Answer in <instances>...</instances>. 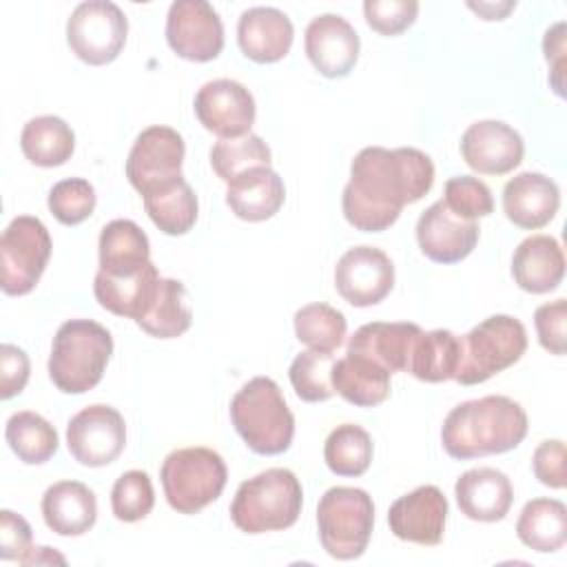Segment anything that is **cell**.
I'll return each mask as SVG.
<instances>
[{"label":"cell","mask_w":567,"mask_h":567,"mask_svg":"<svg viewBox=\"0 0 567 567\" xmlns=\"http://www.w3.org/2000/svg\"><path fill=\"white\" fill-rule=\"evenodd\" d=\"M434 184V164L419 148L365 146L350 164L341 195L346 221L361 233L388 230L403 206L419 202Z\"/></svg>","instance_id":"cell-1"},{"label":"cell","mask_w":567,"mask_h":567,"mask_svg":"<svg viewBox=\"0 0 567 567\" xmlns=\"http://www.w3.org/2000/svg\"><path fill=\"white\" fill-rule=\"evenodd\" d=\"M527 427L520 403L503 394H487L450 410L441 427V443L452 458L470 461L518 447Z\"/></svg>","instance_id":"cell-2"},{"label":"cell","mask_w":567,"mask_h":567,"mask_svg":"<svg viewBox=\"0 0 567 567\" xmlns=\"http://www.w3.org/2000/svg\"><path fill=\"white\" fill-rule=\"evenodd\" d=\"M111 354L113 337L102 323L69 319L53 337L49 379L64 394H84L102 381Z\"/></svg>","instance_id":"cell-3"},{"label":"cell","mask_w":567,"mask_h":567,"mask_svg":"<svg viewBox=\"0 0 567 567\" xmlns=\"http://www.w3.org/2000/svg\"><path fill=\"white\" fill-rule=\"evenodd\" d=\"M230 421L241 441L261 456L284 454L295 436V416L270 377H255L237 390Z\"/></svg>","instance_id":"cell-4"},{"label":"cell","mask_w":567,"mask_h":567,"mask_svg":"<svg viewBox=\"0 0 567 567\" xmlns=\"http://www.w3.org/2000/svg\"><path fill=\"white\" fill-rule=\"evenodd\" d=\"M303 505L299 478L286 467H270L244 481L230 503V520L244 534L288 529Z\"/></svg>","instance_id":"cell-5"},{"label":"cell","mask_w":567,"mask_h":567,"mask_svg":"<svg viewBox=\"0 0 567 567\" xmlns=\"http://www.w3.org/2000/svg\"><path fill=\"white\" fill-rule=\"evenodd\" d=\"M527 350L525 326L509 315H492L458 337V368L454 381L478 385L514 365Z\"/></svg>","instance_id":"cell-6"},{"label":"cell","mask_w":567,"mask_h":567,"mask_svg":"<svg viewBox=\"0 0 567 567\" xmlns=\"http://www.w3.org/2000/svg\"><path fill=\"white\" fill-rule=\"evenodd\" d=\"M159 481L168 505L177 514H197L221 496L228 470L210 447H182L162 461Z\"/></svg>","instance_id":"cell-7"},{"label":"cell","mask_w":567,"mask_h":567,"mask_svg":"<svg viewBox=\"0 0 567 567\" xmlns=\"http://www.w3.org/2000/svg\"><path fill=\"white\" fill-rule=\"evenodd\" d=\"M319 540L337 560L359 558L372 536L374 503L361 487H330L317 505Z\"/></svg>","instance_id":"cell-8"},{"label":"cell","mask_w":567,"mask_h":567,"mask_svg":"<svg viewBox=\"0 0 567 567\" xmlns=\"http://www.w3.org/2000/svg\"><path fill=\"white\" fill-rule=\"evenodd\" d=\"M51 257V235L31 215L9 221L0 237V288L9 297L29 295Z\"/></svg>","instance_id":"cell-9"},{"label":"cell","mask_w":567,"mask_h":567,"mask_svg":"<svg viewBox=\"0 0 567 567\" xmlns=\"http://www.w3.org/2000/svg\"><path fill=\"white\" fill-rule=\"evenodd\" d=\"M128 33V20L124 11L109 0H89L73 9L66 20V42L75 58L91 66H104L113 62Z\"/></svg>","instance_id":"cell-10"},{"label":"cell","mask_w":567,"mask_h":567,"mask_svg":"<svg viewBox=\"0 0 567 567\" xmlns=\"http://www.w3.org/2000/svg\"><path fill=\"white\" fill-rule=\"evenodd\" d=\"M184 140L175 128L162 124L144 128L126 157V177L131 186L144 197L175 184L184 177Z\"/></svg>","instance_id":"cell-11"},{"label":"cell","mask_w":567,"mask_h":567,"mask_svg":"<svg viewBox=\"0 0 567 567\" xmlns=\"http://www.w3.org/2000/svg\"><path fill=\"white\" fill-rule=\"evenodd\" d=\"M124 445L126 423L111 405H89L71 416L66 425V447L80 465L104 467L124 452Z\"/></svg>","instance_id":"cell-12"},{"label":"cell","mask_w":567,"mask_h":567,"mask_svg":"<svg viewBox=\"0 0 567 567\" xmlns=\"http://www.w3.org/2000/svg\"><path fill=\"white\" fill-rule=\"evenodd\" d=\"M166 42L184 60L210 62L224 49V24L206 0H175L166 16Z\"/></svg>","instance_id":"cell-13"},{"label":"cell","mask_w":567,"mask_h":567,"mask_svg":"<svg viewBox=\"0 0 567 567\" xmlns=\"http://www.w3.org/2000/svg\"><path fill=\"white\" fill-rule=\"evenodd\" d=\"M392 286L394 264L381 248L354 246L334 266V288L354 308L377 306L390 295Z\"/></svg>","instance_id":"cell-14"},{"label":"cell","mask_w":567,"mask_h":567,"mask_svg":"<svg viewBox=\"0 0 567 567\" xmlns=\"http://www.w3.org/2000/svg\"><path fill=\"white\" fill-rule=\"evenodd\" d=\"M195 115L206 131L219 140H230L250 133L257 106L252 93L241 82L219 78L197 91Z\"/></svg>","instance_id":"cell-15"},{"label":"cell","mask_w":567,"mask_h":567,"mask_svg":"<svg viewBox=\"0 0 567 567\" xmlns=\"http://www.w3.org/2000/svg\"><path fill=\"white\" fill-rule=\"evenodd\" d=\"M447 498L436 485H419L399 496L388 509L390 532L405 543L434 547L443 540Z\"/></svg>","instance_id":"cell-16"},{"label":"cell","mask_w":567,"mask_h":567,"mask_svg":"<svg viewBox=\"0 0 567 567\" xmlns=\"http://www.w3.org/2000/svg\"><path fill=\"white\" fill-rule=\"evenodd\" d=\"M465 164L481 175H505L514 171L525 155V142L518 131L501 120H481L465 128L461 137Z\"/></svg>","instance_id":"cell-17"},{"label":"cell","mask_w":567,"mask_h":567,"mask_svg":"<svg viewBox=\"0 0 567 567\" xmlns=\"http://www.w3.org/2000/svg\"><path fill=\"white\" fill-rule=\"evenodd\" d=\"M478 235V224L454 215L443 199L427 206L416 221L419 248L436 264L463 261L476 248Z\"/></svg>","instance_id":"cell-18"},{"label":"cell","mask_w":567,"mask_h":567,"mask_svg":"<svg viewBox=\"0 0 567 567\" xmlns=\"http://www.w3.org/2000/svg\"><path fill=\"white\" fill-rule=\"evenodd\" d=\"M303 49L310 60V64L330 80L346 78L357 60H359V35L354 27L337 16V13H323L310 20L306 27Z\"/></svg>","instance_id":"cell-19"},{"label":"cell","mask_w":567,"mask_h":567,"mask_svg":"<svg viewBox=\"0 0 567 567\" xmlns=\"http://www.w3.org/2000/svg\"><path fill=\"white\" fill-rule=\"evenodd\" d=\"M560 208L558 184L536 171H525L514 175L503 188V210L505 217L523 228L538 230L547 226Z\"/></svg>","instance_id":"cell-20"},{"label":"cell","mask_w":567,"mask_h":567,"mask_svg":"<svg viewBox=\"0 0 567 567\" xmlns=\"http://www.w3.org/2000/svg\"><path fill=\"white\" fill-rule=\"evenodd\" d=\"M295 40L290 18L275 7H250L239 16L237 42L257 64H272L288 55Z\"/></svg>","instance_id":"cell-21"},{"label":"cell","mask_w":567,"mask_h":567,"mask_svg":"<svg viewBox=\"0 0 567 567\" xmlns=\"http://www.w3.org/2000/svg\"><path fill=\"white\" fill-rule=\"evenodd\" d=\"M454 496L461 514L478 523H496L509 514L514 489L509 478L494 467H474L456 478Z\"/></svg>","instance_id":"cell-22"},{"label":"cell","mask_w":567,"mask_h":567,"mask_svg":"<svg viewBox=\"0 0 567 567\" xmlns=\"http://www.w3.org/2000/svg\"><path fill=\"white\" fill-rule=\"evenodd\" d=\"M421 328L410 321H372L361 326L348 341L350 354H361L392 372H408L410 352Z\"/></svg>","instance_id":"cell-23"},{"label":"cell","mask_w":567,"mask_h":567,"mask_svg":"<svg viewBox=\"0 0 567 567\" xmlns=\"http://www.w3.org/2000/svg\"><path fill=\"white\" fill-rule=\"evenodd\" d=\"M512 277L520 290L545 295L565 277V255L551 235H532L518 244L512 257Z\"/></svg>","instance_id":"cell-24"},{"label":"cell","mask_w":567,"mask_h":567,"mask_svg":"<svg viewBox=\"0 0 567 567\" xmlns=\"http://www.w3.org/2000/svg\"><path fill=\"white\" fill-rule=\"evenodd\" d=\"M42 518L58 536H82L97 518V501L80 481H58L42 496Z\"/></svg>","instance_id":"cell-25"},{"label":"cell","mask_w":567,"mask_h":567,"mask_svg":"<svg viewBox=\"0 0 567 567\" xmlns=\"http://www.w3.org/2000/svg\"><path fill=\"white\" fill-rule=\"evenodd\" d=\"M286 199L284 179L270 168L259 166L228 182L226 204L244 221H266L279 213Z\"/></svg>","instance_id":"cell-26"},{"label":"cell","mask_w":567,"mask_h":567,"mask_svg":"<svg viewBox=\"0 0 567 567\" xmlns=\"http://www.w3.org/2000/svg\"><path fill=\"white\" fill-rule=\"evenodd\" d=\"M100 270L111 277H128L151 264V244L146 233L131 219L109 221L97 241Z\"/></svg>","instance_id":"cell-27"},{"label":"cell","mask_w":567,"mask_h":567,"mask_svg":"<svg viewBox=\"0 0 567 567\" xmlns=\"http://www.w3.org/2000/svg\"><path fill=\"white\" fill-rule=\"evenodd\" d=\"M332 388L357 408H374L390 396V372L368 357L346 352L332 365Z\"/></svg>","instance_id":"cell-28"},{"label":"cell","mask_w":567,"mask_h":567,"mask_svg":"<svg viewBox=\"0 0 567 567\" xmlns=\"http://www.w3.org/2000/svg\"><path fill=\"white\" fill-rule=\"evenodd\" d=\"M157 281L159 272L153 261L144 270L128 277H111L97 270L93 279V295L104 310L137 321L151 303Z\"/></svg>","instance_id":"cell-29"},{"label":"cell","mask_w":567,"mask_h":567,"mask_svg":"<svg viewBox=\"0 0 567 567\" xmlns=\"http://www.w3.org/2000/svg\"><path fill=\"white\" fill-rule=\"evenodd\" d=\"M190 321L193 308L186 286L179 279L159 277L151 303L135 323L155 339H175L190 328Z\"/></svg>","instance_id":"cell-30"},{"label":"cell","mask_w":567,"mask_h":567,"mask_svg":"<svg viewBox=\"0 0 567 567\" xmlns=\"http://www.w3.org/2000/svg\"><path fill=\"white\" fill-rule=\"evenodd\" d=\"M518 540L538 551H558L567 540V507L556 498H532L516 520Z\"/></svg>","instance_id":"cell-31"},{"label":"cell","mask_w":567,"mask_h":567,"mask_svg":"<svg viewBox=\"0 0 567 567\" xmlns=\"http://www.w3.org/2000/svg\"><path fill=\"white\" fill-rule=\"evenodd\" d=\"M20 148L35 166H62L75 151V133L62 117L40 115L24 124L20 133Z\"/></svg>","instance_id":"cell-32"},{"label":"cell","mask_w":567,"mask_h":567,"mask_svg":"<svg viewBox=\"0 0 567 567\" xmlns=\"http://www.w3.org/2000/svg\"><path fill=\"white\" fill-rule=\"evenodd\" d=\"M458 368V337L450 330H430L416 337L408 372L425 383H441L454 379Z\"/></svg>","instance_id":"cell-33"},{"label":"cell","mask_w":567,"mask_h":567,"mask_svg":"<svg viewBox=\"0 0 567 567\" xmlns=\"http://www.w3.org/2000/svg\"><path fill=\"white\" fill-rule=\"evenodd\" d=\"M4 439L11 452L27 465H42L58 452L55 427L38 412L22 410L9 416Z\"/></svg>","instance_id":"cell-34"},{"label":"cell","mask_w":567,"mask_h":567,"mask_svg":"<svg viewBox=\"0 0 567 567\" xmlns=\"http://www.w3.org/2000/svg\"><path fill=\"white\" fill-rule=\"evenodd\" d=\"M144 208L151 221L164 235H186L197 221V195L182 177L175 184L144 195Z\"/></svg>","instance_id":"cell-35"},{"label":"cell","mask_w":567,"mask_h":567,"mask_svg":"<svg viewBox=\"0 0 567 567\" xmlns=\"http://www.w3.org/2000/svg\"><path fill=\"white\" fill-rule=\"evenodd\" d=\"M374 445L370 434L354 423L337 425L323 445V461L337 476H361L372 463Z\"/></svg>","instance_id":"cell-36"},{"label":"cell","mask_w":567,"mask_h":567,"mask_svg":"<svg viewBox=\"0 0 567 567\" xmlns=\"http://www.w3.org/2000/svg\"><path fill=\"white\" fill-rule=\"evenodd\" d=\"M292 323L297 339L319 352H334L343 343L348 330L343 312L321 301L299 308Z\"/></svg>","instance_id":"cell-37"},{"label":"cell","mask_w":567,"mask_h":567,"mask_svg":"<svg viewBox=\"0 0 567 567\" xmlns=\"http://www.w3.org/2000/svg\"><path fill=\"white\" fill-rule=\"evenodd\" d=\"M210 166L217 173V177L228 184L230 179L239 177L246 171L270 166V148L255 133L219 140L210 148Z\"/></svg>","instance_id":"cell-38"},{"label":"cell","mask_w":567,"mask_h":567,"mask_svg":"<svg viewBox=\"0 0 567 567\" xmlns=\"http://www.w3.org/2000/svg\"><path fill=\"white\" fill-rule=\"evenodd\" d=\"M334 361L337 359L332 352H319V350L299 352L288 368V377L295 394L306 403L328 401L334 394V388H332Z\"/></svg>","instance_id":"cell-39"},{"label":"cell","mask_w":567,"mask_h":567,"mask_svg":"<svg viewBox=\"0 0 567 567\" xmlns=\"http://www.w3.org/2000/svg\"><path fill=\"white\" fill-rule=\"evenodd\" d=\"M155 505V492L151 476L142 470L124 472L111 489V509L117 520L137 523L151 514Z\"/></svg>","instance_id":"cell-40"},{"label":"cell","mask_w":567,"mask_h":567,"mask_svg":"<svg viewBox=\"0 0 567 567\" xmlns=\"http://www.w3.org/2000/svg\"><path fill=\"white\" fill-rule=\"evenodd\" d=\"M95 188L82 177H69L49 190V210L64 226H78L95 210Z\"/></svg>","instance_id":"cell-41"},{"label":"cell","mask_w":567,"mask_h":567,"mask_svg":"<svg viewBox=\"0 0 567 567\" xmlns=\"http://www.w3.org/2000/svg\"><path fill=\"white\" fill-rule=\"evenodd\" d=\"M443 202L454 215L472 221H476L478 217H487L494 210L492 190L485 182L472 175L450 177L443 188Z\"/></svg>","instance_id":"cell-42"},{"label":"cell","mask_w":567,"mask_h":567,"mask_svg":"<svg viewBox=\"0 0 567 567\" xmlns=\"http://www.w3.org/2000/svg\"><path fill=\"white\" fill-rule=\"evenodd\" d=\"M363 16L370 29L381 35H399L410 29L419 16L416 0H368Z\"/></svg>","instance_id":"cell-43"},{"label":"cell","mask_w":567,"mask_h":567,"mask_svg":"<svg viewBox=\"0 0 567 567\" xmlns=\"http://www.w3.org/2000/svg\"><path fill=\"white\" fill-rule=\"evenodd\" d=\"M565 323H567V301L556 299L549 303H543L534 312V326L540 346L551 354H565L567 337H565Z\"/></svg>","instance_id":"cell-44"},{"label":"cell","mask_w":567,"mask_h":567,"mask_svg":"<svg viewBox=\"0 0 567 567\" xmlns=\"http://www.w3.org/2000/svg\"><path fill=\"white\" fill-rule=\"evenodd\" d=\"M31 525L16 512L2 509L0 512V558L16 560L24 565L27 556L31 554Z\"/></svg>","instance_id":"cell-45"},{"label":"cell","mask_w":567,"mask_h":567,"mask_svg":"<svg viewBox=\"0 0 567 567\" xmlns=\"http://www.w3.org/2000/svg\"><path fill=\"white\" fill-rule=\"evenodd\" d=\"M31 363L22 348L13 343L0 346V396L7 401L20 394L29 381Z\"/></svg>","instance_id":"cell-46"},{"label":"cell","mask_w":567,"mask_h":567,"mask_svg":"<svg viewBox=\"0 0 567 567\" xmlns=\"http://www.w3.org/2000/svg\"><path fill=\"white\" fill-rule=\"evenodd\" d=\"M532 470L543 485L551 489H563L565 487V443L560 439L543 441L534 450Z\"/></svg>","instance_id":"cell-47"},{"label":"cell","mask_w":567,"mask_h":567,"mask_svg":"<svg viewBox=\"0 0 567 567\" xmlns=\"http://www.w3.org/2000/svg\"><path fill=\"white\" fill-rule=\"evenodd\" d=\"M543 51L545 60L551 62V86L558 95H563V66H565V22H556L551 29H547L543 38Z\"/></svg>","instance_id":"cell-48"},{"label":"cell","mask_w":567,"mask_h":567,"mask_svg":"<svg viewBox=\"0 0 567 567\" xmlns=\"http://www.w3.org/2000/svg\"><path fill=\"white\" fill-rule=\"evenodd\" d=\"M467 7L476 11L483 20H503L516 7V2H467Z\"/></svg>","instance_id":"cell-49"},{"label":"cell","mask_w":567,"mask_h":567,"mask_svg":"<svg viewBox=\"0 0 567 567\" xmlns=\"http://www.w3.org/2000/svg\"><path fill=\"white\" fill-rule=\"evenodd\" d=\"M33 563H64V558L60 554H55L51 547H33L31 554L27 556L24 565H33Z\"/></svg>","instance_id":"cell-50"}]
</instances>
